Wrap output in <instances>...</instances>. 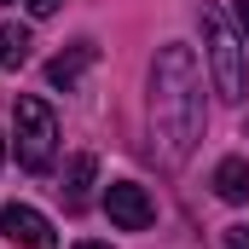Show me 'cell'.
Here are the masks:
<instances>
[{
	"label": "cell",
	"mask_w": 249,
	"mask_h": 249,
	"mask_svg": "<svg viewBox=\"0 0 249 249\" xmlns=\"http://www.w3.org/2000/svg\"><path fill=\"white\" fill-rule=\"evenodd\" d=\"M203 139V70L191 47L168 41L151 64V151L180 168Z\"/></svg>",
	"instance_id": "6da1fadb"
},
{
	"label": "cell",
	"mask_w": 249,
	"mask_h": 249,
	"mask_svg": "<svg viewBox=\"0 0 249 249\" xmlns=\"http://www.w3.org/2000/svg\"><path fill=\"white\" fill-rule=\"evenodd\" d=\"M197 23H203V47H209V70H214L220 99H244V93H249L244 35L226 23V12H220V6H203V12H197Z\"/></svg>",
	"instance_id": "7a4b0ae2"
},
{
	"label": "cell",
	"mask_w": 249,
	"mask_h": 249,
	"mask_svg": "<svg viewBox=\"0 0 249 249\" xmlns=\"http://www.w3.org/2000/svg\"><path fill=\"white\" fill-rule=\"evenodd\" d=\"M53 157H58V116L47 110V99L23 93L18 99V162L29 174H47Z\"/></svg>",
	"instance_id": "3957f363"
},
{
	"label": "cell",
	"mask_w": 249,
	"mask_h": 249,
	"mask_svg": "<svg viewBox=\"0 0 249 249\" xmlns=\"http://www.w3.org/2000/svg\"><path fill=\"white\" fill-rule=\"evenodd\" d=\"M105 214H110V226H122V232H145V226L157 220V203L145 197V186H133V180H110V186H105Z\"/></svg>",
	"instance_id": "277c9868"
},
{
	"label": "cell",
	"mask_w": 249,
	"mask_h": 249,
	"mask_svg": "<svg viewBox=\"0 0 249 249\" xmlns=\"http://www.w3.org/2000/svg\"><path fill=\"white\" fill-rule=\"evenodd\" d=\"M0 232H6L12 244H23V249H58L53 220H47L41 209H29V203H6V209H0Z\"/></svg>",
	"instance_id": "5b68a950"
},
{
	"label": "cell",
	"mask_w": 249,
	"mask_h": 249,
	"mask_svg": "<svg viewBox=\"0 0 249 249\" xmlns=\"http://www.w3.org/2000/svg\"><path fill=\"white\" fill-rule=\"evenodd\" d=\"M93 58H99V47H93V41H75L70 53H58V58L47 64V81H53V87H75V81L93 70Z\"/></svg>",
	"instance_id": "8992f818"
},
{
	"label": "cell",
	"mask_w": 249,
	"mask_h": 249,
	"mask_svg": "<svg viewBox=\"0 0 249 249\" xmlns=\"http://www.w3.org/2000/svg\"><path fill=\"white\" fill-rule=\"evenodd\" d=\"M214 197L220 203H249V162L244 157H220L214 162Z\"/></svg>",
	"instance_id": "52a82bcc"
},
{
	"label": "cell",
	"mask_w": 249,
	"mask_h": 249,
	"mask_svg": "<svg viewBox=\"0 0 249 249\" xmlns=\"http://www.w3.org/2000/svg\"><path fill=\"white\" fill-rule=\"evenodd\" d=\"M93 174H99L93 157H75V162H70V174H64V203H70V209H87V186H93Z\"/></svg>",
	"instance_id": "ba28073f"
},
{
	"label": "cell",
	"mask_w": 249,
	"mask_h": 249,
	"mask_svg": "<svg viewBox=\"0 0 249 249\" xmlns=\"http://www.w3.org/2000/svg\"><path fill=\"white\" fill-rule=\"evenodd\" d=\"M29 29L23 23H0V70H18V64H29Z\"/></svg>",
	"instance_id": "9c48e42d"
},
{
	"label": "cell",
	"mask_w": 249,
	"mask_h": 249,
	"mask_svg": "<svg viewBox=\"0 0 249 249\" xmlns=\"http://www.w3.org/2000/svg\"><path fill=\"white\" fill-rule=\"evenodd\" d=\"M226 249H249V220H238V226H226Z\"/></svg>",
	"instance_id": "30bf717a"
},
{
	"label": "cell",
	"mask_w": 249,
	"mask_h": 249,
	"mask_svg": "<svg viewBox=\"0 0 249 249\" xmlns=\"http://www.w3.org/2000/svg\"><path fill=\"white\" fill-rule=\"evenodd\" d=\"M58 6H64V0H29V12H35V18H53Z\"/></svg>",
	"instance_id": "8fae6325"
},
{
	"label": "cell",
	"mask_w": 249,
	"mask_h": 249,
	"mask_svg": "<svg viewBox=\"0 0 249 249\" xmlns=\"http://www.w3.org/2000/svg\"><path fill=\"white\" fill-rule=\"evenodd\" d=\"M238 29H244V41H249V0H238Z\"/></svg>",
	"instance_id": "7c38bea8"
},
{
	"label": "cell",
	"mask_w": 249,
	"mask_h": 249,
	"mask_svg": "<svg viewBox=\"0 0 249 249\" xmlns=\"http://www.w3.org/2000/svg\"><path fill=\"white\" fill-rule=\"evenodd\" d=\"M75 249H110V244H99V238H87V244H75Z\"/></svg>",
	"instance_id": "4fadbf2b"
},
{
	"label": "cell",
	"mask_w": 249,
	"mask_h": 249,
	"mask_svg": "<svg viewBox=\"0 0 249 249\" xmlns=\"http://www.w3.org/2000/svg\"><path fill=\"white\" fill-rule=\"evenodd\" d=\"M0 162H6V139H0Z\"/></svg>",
	"instance_id": "5bb4252c"
},
{
	"label": "cell",
	"mask_w": 249,
	"mask_h": 249,
	"mask_svg": "<svg viewBox=\"0 0 249 249\" xmlns=\"http://www.w3.org/2000/svg\"><path fill=\"white\" fill-rule=\"evenodd\" d=\"M0 6H6V0H0Z\"/></svg>",
	"instance_id": "9a60e30c"
}]
</instances>
